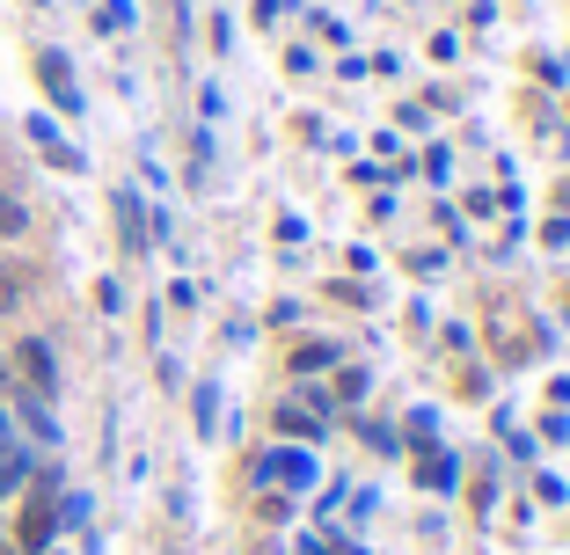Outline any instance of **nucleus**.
Returning a JSON list of instances; mask_svg holds the SVG:
<instances>
[{
  "label": "nucleus",
  "instance_id": "f257e3e1",
  "mask_svg": "<svg viewBox=\"0 0 570 555\" xmlns=\"http://www.w3.org/2000/svg\"><path fill=\"white\" fill-rule=\"evenodd\" d=\"M23 373H29V387H37V395H45V387H51V351H45V343H37V337L23 343Z\"/></svg>",
  "mask_w": 570,
  "mask_h": 555
},
{
  "label": "nucleus",
  "instance_id": "f03ea898",
  "mask_svg": "<svg viewBox=\"0 0 570 555\" xmlns=\"http://www.w3.org/2000/svg\"><path fill=\"white\" fill-rule=\"evenodd\" d=\"M45 533H51V511L29 505V511H23V548H45Z\"/></svg>",
  "mask_w": 570,
  "mask_h": 555
},
{
  "label": "nucleus",
  "instance_id": "7ed1b4c3",
  "mask_svg": "<svg viewBox=\"0 0 570 555\" xmlns=\"http://www.w3.org/2000/svg\"><path fill=\"white\" fill-rule=\"evenodd\" d=\"M0 234H23V205L15 197H0Z\"/></svg>",
  "mask_w": 570,
  "mask_h": 555
},
{
  "label": "nucleus",
  "instance_id": "20e7f679",
  "mask_svg": "<svg viewBox=\"0 0 570 555\" xmlns=\"http://www.w3.org/2000/svg\"><path fill=\"white\" fill-rule=\"evenodd\" d=\"M15 286H23V278H15V270H0V307H15Z\"/></svg>",
  "mask_w": 570,
  "mask_h": 555
},
{
  "label": "nucleus",
  "instance_id": "39448f33",
  "mask_svg": "<svg viewBox=\"0 0 570 555\" xmlns=\"http://www.w3.org/2000/svg\"><path fill=\"white\" fill-rule=\"evenodd\" d=\"M0 438H8V424H0Z\"/></svg>",
  "mask_w": 570,
  "mask_h": 555
}]
</instances>
